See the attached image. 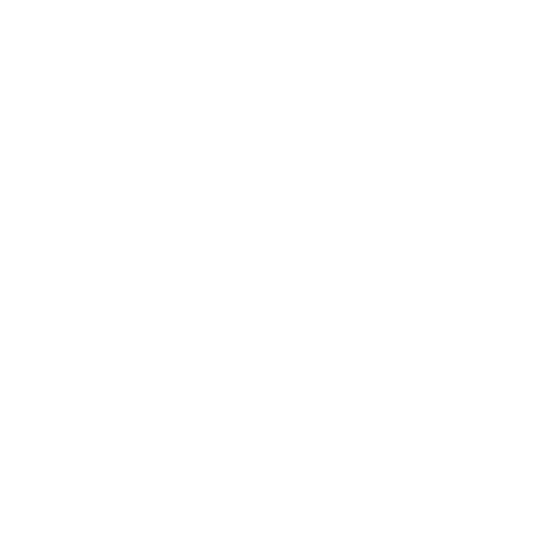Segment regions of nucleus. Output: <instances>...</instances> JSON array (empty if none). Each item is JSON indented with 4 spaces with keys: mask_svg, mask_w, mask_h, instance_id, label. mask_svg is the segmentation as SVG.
I'll return each mask as SVG.
<instances>
[]
</instances>
